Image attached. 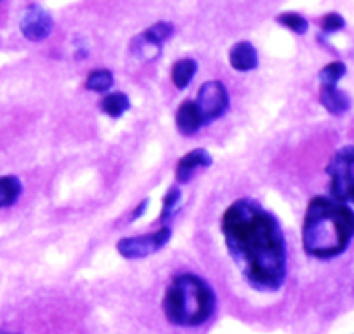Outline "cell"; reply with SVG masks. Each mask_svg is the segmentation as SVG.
I'll use <instances>...</instances> for the list:
<instances>
[{"instance_id":"cell-1","label":"cell","mask_w":354,"mask_h":334,"mask_svg":"<svg viewBox=\"0 0 354 334\" xmlns=\"http://www.w3.org/2000/svg\"><path fill=\"white\" fill-rule=\"evenodd\" d=\"M231 260L252 289L274 293L287 277V244L278 218L259 201L241 197L221 220Z\"/></svg>"},{"instance_id":"cell-2","label":"cell","mask_w":354,"mask_h":334,"mask_svg":"<svg viewBox=\"0 0 354 334\" xmlns=\"http://www.w3.org/2000/svg\"><path fill=\"white\" fill-rule=\"evenodd\" d=\"M302 248L318 260L340 257L354 237V211L330 196H315L302 220Z\"/></svg>"},{"instance_id":"cell-3","label":"cell","mask_w":354,"mask_h":334,"mask_svg":"<svg viewBox=\"0 0 354 334\" xmlns=\"http://www.w3.org/2000/svg\"><path fill=\"white\" fill-rule=\"evenodd\" d=\"M216 306L217 298L212 286L192 272L176 275L162 302L167 320L181 327L202 326L214 315Z\"/></svg>"},{"instance_id":"cell-4","label":"cell","mask_w":354,"mask_h":334,"mask_svg":"<svg viewBox=\"0 0 354 334\" xmlns=\"http://www.w3.org/2000/svg\"><path fill=\"white\" fill-rule=\"evenodd\" d=\"M330 177V197L344 204H354V146L340 148L326 165Z\"/></svg>"},{"instance_id":"cell-5","label":"cell","mask_w":354,"mask_h":334,"mask_svg":"<svg viewBox=\"0 0 354 334\" xmlns=\"http://www.w3.org/2000/svg\"><path fill=\"white\" fill-rule=\"evenodd\" d=\"M170 237H172V229L169 226H160V229L151 234L124 237L117 243V251L120 253V257L127 258V260H139V258L158 253L162 248L167 246Z\"/></svg>"},{"instance_id":"cell-6","label":"cell","mask_w":354,"mask_h":334,"mask_svg":"<svg viewBox=\"0 0 354 334\" xmlns=\"http://www.w3.org/2000/svg\"><path fill=\"white\" fill-rule=\"evenodd\" d=\"M195 102L205 120V125H209L226 115L230 109V94L223 81L210 80L198 88Z\"/></svg>"},{"instance_id":"cell-7","label":"cell","mask_w":354,"mask_h":334,"mask_svg":"<svg viewBox=\"0 0 354 334\" xmlns=\"http://www.w3.org/2000/svg\"><path fill=\"white\" fill-rule=\"evenodd\" d=\"M54 28V19L47 9L39 4H30L19 19V30L23 37L32 42H42L50 35Z\"/></svg>"},{"instance_id":"cell-8","label":"cell","mask_w":354,"mask_h":334,"mask_svg":"<svg viewBox=\"0 0 354 334\" xmlns=\"http://www.w3.org/2000/svg\"><path fill=\"white\" fill-rule=\"evenodd\" d=\"M209 166H212V156L207 149L198 148L186 153L176 165L177 184H188L200 168H209Z\"/></svg>"},{"instance_id":"cell-9","label":"cell","mask_w":354,"mask_h":334,"mask_svg":"<svg viewBox=\"0 0 354 334\" xmlns=\"http://www.w3.org/2000/svg\"><path fill=\"white\" fill-rule=\"evenodd\" d=\"M205 125L202 113L195 101H185L179 104L176 111L177 132L185 137H192Z\"/></svg>"},{"instance_id":"cell-10","label":"cell","mask_w":354,"mask_h":334,"mask_svg":"<svg viewBox=\"0 0 354 334\" xmlns=\"http://www.w3.org/2000/svg\"><path fill=\"white\" fill-rule=\"evenodd\" d=\"M230 64L233 70L240 71V73L254 71L259 66L257 49L250 42H247V40L234 43L230 49Z\"/></svg>"},{"instance_id":"cell-11","label":"cell","mask_w":354,"mask_h":334,"mask_svg":"<svg viewBox=\"0 0 354 334\" xmlns=\"http://www.w3.org/2000/svg\"><path fill=\"white\" fill-rule=\"evenodd\" d=\"M319 102L333 117H342L351 109V97L337 87L319 88Z\"/></svg>"},{"instance_id":"cell-12","label":"cell","mask_w":354,"mask_h":334,"mask_svg":"<svg viewBox=\"0 0 354 334\" xmlns=\"http://www.w3.org/2000/svg\"><path fill=\"white\" fill-rule=\"evenodd\" d=\"M196 71H198V63H196L193 57H183V59L176 61L172 64V71H170V77H172V84L176 85L179 90H185L192 80L195 78Z\"/></svg>"},{"instance_id":"cell-13","label":"cell","mask_w":354,"mask_h":334,"mask_svg":"<svg viewBox=\"0 0 354 334\" xmlns=\"http://www.w3.org/2000/svg\"><path fill=\"white\" fill-rule=\"evenodd\" d=\"M101 111L110 118H120L131 109V99L124 92H108L101 99Z\"/></svg>"},{"instance_id":"cell-14","label":"cell","mask_w":354,"mask_h":334,"mask_svg":"<svg viewBox=\"0 0 354 334\" xmlns=\"http://www.w3.org/2000/svg\"><path fill=\"white\" fill-rule=\"evenodd\" d=\"M174 32H176V28H174L172 23L156 21L155 25H151L149 28H146L139 37H141L142 42H146L148 46L162 50V46L170 39V37L174 35Z\"/></svg>"},{"instance_id":"cell-15","label":"cell","mask_w":354,"mask_h":334,"mask_svg":"<svg viewBox=\"0 0 354 334\" xmlns=\"http://www.w3.org/2000/svg\"><path fill=\"white\" fill-rule=\"evenodd\" d=\"M23 193L21 180L16 175L0 177V208L12 206Z\"/></svg>"},{"instance_id":"cell-16","label":"cell","mask_w":354,"mask_h":334,"mask_svg":"<svg viewBox=\"0 0 354 334\" xmlns=\"http://www.w3.org/2000/svg\"><path fill=\"white\" fill-rule=\"evenodd\" d=\"M113 73L110 70H93L85 78V88L91 92H96V94H108L111 87H113Z\"/></svg>"},{"instance_id":"cell-17","label":"cell","mask_w":354,"mask_h":334,"mask_svg":"<svg viewBox=\"0 0 354 334\" xmlns=\"http://www.w3.org/2000/svg\"><path fill=\"white\" fill-rule=\"evenodd\" d=\"M179 203H181V189H179L177 186H172L169 190H167L162 201V213H160V222H162V226H167V224L170 222V218L176 215Z\"/></svg>"},{"instance_id":"cell-18","label":"cell","mask_w":354,"mask_h":334,"mask_svg":"<svg viewBox=\"0 0 354 334\" xmlns=\"http://www.w3.org/2000/svg\"><path fill=\"white\" fill-rule=\"evenodd\" d=\"M347 68L342 61H333V63H328L326 66H323L319 70L318 78H319V84L322 87H337L340 78L346 75Z\"/></svg>"},{"instance_id":"cell-19","label":"cell","mask_w":354,"mask_h":334,"mask_svg":"<svg viewBox=\"0 0 354 334\" xmlns=\"http://www.w3.org/2000/svg\"><path fill=\"white\" fill-rule=\"evenodd\" d=\"M277 21L281 26L290 30V32H294L295 35H304L309 30L308 19L302 14H299V12H281V14H278Z\"/></svg>"},{"instance_id":"cell-20","label":"cell","mask_w":354,"mask_h":334,"mask_svg":"<svg viewBox=\"0 0 354 334\" xmlns=\"http://www.w3.org/2000/svg\"><path fill=\"white\" fill-rule=\"evenodd\" d=\"M346 26V21H344L342 16L339 12H328V14L323 16L322 19V32L330 35V33H337Z\"/></svg>"},{"instance_id":"cell-21","label":"cell","mask_w":354,"mask_h":334,"mask_svg":"<svg viewBox=\"0 0 354 334\" xmlns=\"http://www.w3.org/2000/svg\"><path fill=\"white\" fill-rule=\"evenodd\" d=\"M148 204H149V197H145V199H142L141 203H139L138 206L134 208V210H132V213H131V217H129V220H131V222L139 220V218H141L142 215L146 213V210H148Z\"/></svg>"},{"instance_id":"cell-22","label":"cell","mask_w":354,"mask_h":334,"mask_svg":"<svg viewBox=\"0 0 354 334\" xmlns=\"http://www.w3.org/2000/svg\"><path fill=\"white\" fill-rule=\"evenodd\" d=\"M2 334H9V333H2Z\"/></svg>"}]
</instances>
